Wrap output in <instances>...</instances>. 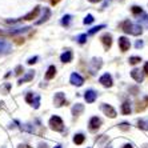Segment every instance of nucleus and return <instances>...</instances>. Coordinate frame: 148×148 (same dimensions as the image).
<instances>
[{
	"mask_svg": "<svg viewBox=\"0 0 148 148\" xmlns=\"http://www.w3.org/2000/svg\"><path fill=\"white\" fill-rule=\"evenodd\" d=\"M93 20H95V19H93L92 15H87V16L84 17V20H83V23H84V24H92Z\"/></svg>",
	"mask_w": 148,
	"mask_h": 148,
	"instance_id": "obj_27",
	"label": "nucleus"
},
{
	"mask_svg": "<svg viewBox=\"0 0 148 148\" xmlns=\"http://www.w3.org/2000/svg\"><path fill=\"white\" fill-rule=\"evenodd\" d=\"M138 127L141 130H148V121L145 120H139L138 121Z\"/></svg>",
	"mask_w": 148,
	"mask_h": 148,
	"instance_id": "obj_28",
	"label": "nucleus"
},
{
	"mask_svg": "<svg viewBox=\"0 0 148 148\" xmlns=\"http://www.w3.org/2000/svg\"><path fill=\"white\" fill-rule=\"evenodd\" d=\"M86 40H87V35H86V34L80 35L79 38H77V41H79L80 44H84V43H86Z\"/></svg>",
	"mask_w": 148,
	"mask_h": 148,
	"instance_id": "obj_32",
	"label": "nucleus"
},
{
	"mask_svg": "<svg viewBox=\"0 0 148 148\" xmlns=\"http://www.w3.org/2000/svg\"><path fill=\"white\" fill-rule=\"evenodd\" d=\"M32 106H34V108L35 110H38L39 107H40V96L39 95H35V99L32 100Z\"/></svg>",
	"mask_w": 148,
	"mask_h": 148,
	"instance_id": "obj_24",
	"label": "nucleus"
},
{
	"mask_svg": "<svg viewBox=\"0 0 148 148\" xmlns=\"http://www.w3.org/2000/svg\"><path fill=\"white\" fill-rule=\"evenodd\" d=\"M139 62H141V58H139V56H132V58H130V64H138Z\"/></svg>",
	"mask_w": 148,
	"mask_h": 148,
	"instance_id": "obj_29",
	"label": "nucleus"
},
{
	"mask_svg": "<svg viewBox=\"0 0 148 148\" xmlns=\"http://www.w3.org/2000/svg\"><path fill=\"white\" fill-rule=\"evenodd\" d=\"M84 140H86V136H84L83 134H76L75 136H73V143H75V144H77V145L83 144V143H84Z\"/></svg>",
	"mask_w": 148,
	"mask_h": 148,
	"instance_id": "obj_20",
	"label": "nucleus"
},
{
	"mask_svg": "<svg viewBox=\"0 0 148 148\" xmlns=\"http://www.w3.org/2000/svg\"><path fill=\"white\" fill-rule=\"evenodd\" d=\"M100 108H101V111H103L107 116H110L111 119H115V117H116V111L114 110V107H111L110 104H101Z\"/></svg>",
	"mask_w": 148,
	"mask_h": 148,
	"instance_id": "obj_5",
	"label": "nucleus"
},
{
	"mask_svg": "<svg viewBox=\"0 0 148 148\" xmlns=\"http://www.w3.org/2000/svg\"><path fill=\"white\" fill-rule=\"evenodd\" d=\"M135 47H136V48H143V47H144V43H143V40H138L136 41V44H135Z\"/></svg>",
	"mask_w": 148,
	"mask_h": 148,
	"instance_id": "obj_35",
	"label": "nucleus"
},
{
	"mask_svg": "<svg viewBox=\"0 0 148 148\" xmlns=\"http://www.w3.org/2000/svg\"><path fill=\"white\" fill-rule=\"evenodd\" d=\"M60 60H62L63 63H69L72 60V52L69 51V49H67L66 52H63L62 56H60Z\"/></svg>",
	"mask_w": 148,
	"mask_h": 148,
	"instance_id": "obj_15",
	"label": "nucleus"
},
{
	"mask_svg": "<svg viewBox=\"0 0 148 148\" xmlns=\"http://www.w3.org/2000/svg\"><path fill=\"white\" fill-rule=\"evenodd\" d=\"M38 56H34V58H31V59H28V64H29V66H32V64H35V63L38 62Z\"/></svg>",
	"mask_w": 148,
	"mask_h": 148,
	"instance_id": "obj_34",
	"label": "nucleus"
},
{
	"mask_svg": "<svg viewBox=\"0 0 148 148\" xmlns=\"http://www.w3.org/2000/svg\"><path fill=\"white\" fill-rule=\"evenodd\" d=\"M99 82L103 84L104 87H112V76L110 73H104L103 76H100Z\"/></svg>",
	"mask_w": 148,
	"mask_h": 148,
	"instance_id": "obj_14",
	"label": "nucleus"
},
{
	"mask_svg": "<svg viewBox=\"0 0 148 148\" xmlns=\"http://www.w3.org/2000/svg\"><path fill=\"white\" fill-rule=\"evenodd\" d=\"M49 16H51V11H49V8H44V14H43V16H41L40 20L36 21V24H41V23H44V21H47L49 19Z\"/></svg>",
	"mask_w": 148,
	"mask_h": 148,
	"instance_id": "obj_17",
	"label": "nucleus"
},
{
	"mask_svg": "<svg viewBox=\"0 0 148 148\" xmlns=\"http://www.w3.org/2000/svg\"><path fill=\"white\" fill-rule=\"evenodd\" d=\"M11 49V47L7 44V43H4V41H0V53H8Z\"/></svg>",
	"mask_w": 148,
	"mask_h": 148,
	"instance_id": "obj_22",
	"label": "nucleus"
},
{
	"mask_svg": "<svg viewBox=\"0 0 148 148\" xmlns=\"http://www.w3.org/2000/svg\"><path fill=\"white\" fill-rule=\"evenodd\" d=\"M49 127L56 132H62L64 130V123L59 116H52L49 119Z\"/></svg>",
	"mask_w": 148,
	"mask_h": 148,
	"instance_id": "obj_2",
	"label": "nucleus"
},
{
	"mask_svg": "<svg viewBox=\"0 0 148 148\" xmlns=\"http://www.w3.org/2000/svg\"><path fill=\"white\" fill-rule=\"evenodd\" d=\"M131 76H132V79H134L135 82H138V83H141L143 80H144L143 71H140V69H138V68L132 69V71H131Z\"/></svg>",
	"mask_w": 148,
	"mask_h": 148,
	"instance_id": "obj_10",
	"label": "nucleus"
},
{
	"mask_svg": "<svg viewBox=\"0 0 148 148\" xmlns=\"http://www.w3.org/2000/svg\"><path fill=\"white\" fill-rule=\"evenodd\" d=\"M59 1H60V0H51V4H52V5H56Z\"/></svg>",
	"mask_w": 148,
	"mask_h": 148,
	"instance_id": "obj_38",
	"label": "nucleus"
},
{
	"mask_svg": "<svg viewBox=\"0 0 148 148\" xmlns=\"http://www.w3.org/2000/svg\"><path fill=\"white\" fill-rule=\"evenodd\" d=\"M32 100H34V93H32V92H28V93H27V96H25V101L31 104V103H32Z\"/></svg>",
	"mask_w": 148,
	"mask_h": 148,
	"instance_id": "obj_33",
	"label": "nucleus"
},
{
	"mask_svg": "<svg viewBox=\"0 0 148 148\" xmlns=\"http://www.w3.org/2000/svg\"><path fill=\"white\" fill-rule=\"evenodd\" d=\"M121 29H123L125 34H131V35H135V36L141 35V32H143V28H141V25L132 24L130 20L123 21V24H121Z\"/></svg>",
	"mask_w": 148,
	"mask_h": 148,
	"instance_id": "obj_1",
	"label": "nucleus"
},
{
	"mask_svg": "<svg viewBox=\"0 0 148 148\" xmlns=\"http://www.w3.org/2000/svg\"><path fill=\"white\" fill-rule=\"evenodd\" d=\"M84 111V106L83 104H80V103H77V104H75L72 107V115L73 116H77V115H80Z\"/></svg>",
	"mask_w": 148,
	"mask_h": 148,
	"instance_id": "obj_18",
	"label": "nucleus"
},
{
	"mask_svg": "<svg viewBox=\"0 0 148 148\" xmlns=\"http://www.w3.org/2000/svg\"><path fill=\"white\" fill-rule=\"evenodd\" d=\"M71 19H72V16L71 15H64L62 19V25L63 27H68L69 23H71Z\"/></svg>",
	"mask_w": 148,
	"mask_h": 148,
	"instance_id": "obj_23",
	"label": "nucleus"
},
{
	"mask_svg": "<svg viewBox=\"0 0 148 148\" xmlns=\"http://www.w3.org/2000/svg\"><path fill=\"white\" fill-rule=\"evenodd\" d=\"M29 28L25 27V28H19V29H11V31H3V29H0V38H11V36H15L17 34H21V32H25L28 31Z\"/></svg>",
	"mask_w": 148,
	"mask_h": 148,
	"instance_id": "obj_3",
	"label": "nucleus"
},
{
	"mask_svg": "<svg viewBox=\"0 0 148 148\" xmlns=\"http://www.w3.org/2000/svg\"><path fill=\"white\" fill-rule=\"evenodd\" d=\"M101 59H97V58H93L92 59V62H91V67H90V71L91 73H96L97 72V69H100V67H101Z\"/></svg>",
	"mask_w": 148,
	"mask_h": 148,
	"instance_id": "obj_7",
	"label": "nucleus"
},
{
	"mask_svg": "<svg viewBox=\"0 0 148 148\" xmlns=\"http://www.w3.org/2000/svg\"><path fill=\"white\" fill-rule=\"evenodd\" d=\"M34 75H35L34 71H28V72L25 73L24 77L19 80V84H23V83H27V82H29V80H32L34 79Z\"/></svg>",
	"mask_w": 148,
	"mask_h": 148,
	"instance_id": "obj_21",
	"label": "nucleus"
},
{
	"mask_svg": "<svg viewBox=\"0 0 148 148\" xmlns=\"http://www.w3.org/2000/svg\"><path fill=\"white\" fill-rule=\"evenodd\" d=\"M132 14L134 15H141L143 14V10H141V7H139V5H134V7L131 8Z\"/></svg>",
	"mask_w": 148,
	"mask_h": 148,
	"instance_id": "obj_26",
	"label": "nucleus"
},
{
	"mask_svg": "<svg viewBox=\"0 0 148 148\" xmlns=\"http://www.w3.org/2000/svg\"><path fill=\"white\" fill-rule=\"evenodd\" d=\"M141 148H148V144H145V145H143Z\"/></svg>",
	"mask_w": 148,
	"mask_h": 148,
	"instance_id": "obj_42",
	"label": "nucleus"
},
{
	"mask_svg": "<svg viewBox=\"0 0 148 148\" xmlns=\"http://www.w3.org/2000/svg\"><path fill=\"white\" fill-rule=\"evenodd\" d=\"M143 72L148 75V63H145V64H144V69H143Z\"/></svg>",
	"mask_w": 148,
	"mask_h": 148,
	"instance_id": "obj_37",
	"label": "nucleus"
},
{
	"mask_svg": "<svg viewBox=\"0 0 148 148\" xmlns=\"http://www.w3.org/2000/svg\"><path fill=\"white\" fill-rule=\"evenodd\" d=\"M103 28H106V25H104V24H100V25H97V27L91 28L90 31H88V35H93V34H96V32H99L100 29H103Z\"/></svg>",
	"mask_w": 148,
	"mask_h": 148,
	"instance_id": "obj_25",
	"label": "nucleus"
},
{
	"mask_svg": "<svg viewBox=\"0 0 148 148\" xmlns=\"http://www.w3.org/2000/svg\"><path fill=\"white\" fill-rule=\"evenodd\" d=\"M19 148H28L27 145H19Z\"/></svg>",
	"mask_w": 148,
	"mask_h": 148,
	"instance_id": "obj_41",
	"label": "nucleus"
},
{
	"mask_svg": "<svg viewBox=\"0 0 148 148\" xmlns=\"http://www.w3.org/2000/svg\"><path fill=\"white\" fill-rule=\"evenodd\" d=\"M119 128H120L121 131H128V130H130V124L128 123H120L119 124Z\"/></svg>",
	"mask_w": 148,
	"mask_h": 148,
	"instance_id": "obj_31",
	"label": "nucleus"
},
{
	"mask_svg": "<svg viewBox=\"0 0 148 148\" xmlns=\"http://www.w3.org/2000/svg\"><path fill=\"white\" fill-rule=\"evenodd\" d=\"M96 97H97V93L93 90H88L84 92V99H86L87 103H93L96 100Z\"/></svg>",
	"mask_w": 148,
	"mask_h": 148,
	"instance_id": "obj_12",
	"label": "nucleus"
},
{
	"mask_svg": "<svg viewBox=\"0 0 148 148\" xmlns=\"http://www.w3.org/2000/svg\"><path fill=\"white\" fill-rule=\"evenodd\" d=\"M107 148H111V147H107Z\"/></svg>",
	"mask_w": 148,
	"mask_h": 148,
	"instance_id": "obj_44",
	"label": "nucleus"
},
{
	"mask_svg": "<svg viewBox=\"0 0 148 148\" xmlns=\"http://www.w3.org/2000/svg\"><path fill=\"white\" fill-rule=\"evenodd\" d=\"M56 75V67L55 66H49L48 69H47V73H45V79L47 80H51L53 79Z\"/></svg>",
	"mask_w": 148,
	"mask_h": 148,
	"instance_id": "obj_16",
	"label": "nucleus"
},
{
	"mask_svg": "<svg viewBox=\"0 0 148 148\" xmlns=\"http://www.w3.org/2000/svg\"><path fill=\"white\" fill-rule=\"evenodd\" d=\"M139 23H143V24L148 25V15L141 14V19H139Z\"/></svg>",
	"mask_w": 148,
	"mask_h": 148,
	"instance_id": "obj_30",
	"label": "nucleus"
},
{
	"mask_svg": "<svg viewBox=\"0 0 148 148\" xmlns=\"http://www.w3.org/2000/svg\"><path fill=\"white\" fill-rule=\"evenodd\" d=\"M69 82H71V84H73V86H83V83H84V79H83L82 76L79 75V73L73 72L72 75H71V77H69Z\"/></svg>",
	"mask_w": 148,
	"mask_h": 148,
	"instance_id": "obj_6",
	"label": "nucleus"
},
{
	"mask_svg": "<svg viewBox=\"0 0 148 148\" xmlns=\"http://www.w3.org/2000/svg\"><path fill=\"white\" fill-rule=\"evenodd\" d=\"M53 103H55V107H62V106H67V104H68V101L66 100L64 93H63V92H58V93H55Z\"/></svg>",
	"mask_w": 148,
	"mask_h": 148,
	"instance_id": "obj_4",
	"label": "nucleus"
},
{
	"mask_svg": "<svg viewBox=\"0 0 148 148\" xmlns=\"http://www.w3.org/2000/svg\"><path fill=\"white\" fill-rule=\"evenodd\" d=\"M39 12H40V7H39V5H36V7H35L34 10H32L31 12H29V14H27L25 16L21 17V20H25V21H28V20H34L35 17H36V16L39 15Z\"/></svg>",
	"mask_w": 148,
	"mask_h": 148,
	"instance_id": "obj_8",
	"label": "nucleus"
},
{
	"mask_svg": "<svg viewBox=\"0 0 148 148\" xmlns=\"http://www.w3.org/2000/svg\"><path fill=\"white\" fill-rule=\"evenodd\" d=\"M55 148H62V145H56V147Z\"/></svg>",
	"mask_w": 148,
	"mask_h": 148,
	"instance_id": "obj_43",
	"label": "nucleus"
},
{
	"mask_svg": "<svg viewBox=\"0 0 148 148\" xmlns=\"http://www.w3.org/2000/svg\"><path fill=\"white\" fill-rule=\"evenodd\" d=\"M21 72H23V67H21V66H17L16 69H15V75H20Z\"/></svg>",
	"mask_w": 148,
	"mask_h": 148,
	"instance_id": "obj_36",
	"label": "nucleus"
},
{
	"mask_svg": "<svg viewBox=\"0 0 148 148\" xmlns=\"http://www.w3.org/2000/svg\"><path fill=\"white\" fill-rule=\"evenodd\" d=\"M121 114L123 115L131 114V104H130V101H124V103L121 104Z\"/></svg>",
	"mask_w": 148,
	"mask_h": 148,
	"instance_id": "obj_19",
	"label": "nucleus"
},
{
	"mask_svg": "<svg viewBox=\"0 0 148 148\" xmlns=\"http://www.w3.org/2000/svg\"><path fill=\"white\" fill-rule=\"evenodd\" d=\"M123 148H134V147H132V144H125Z\"/></svg>",
	"mask_w": 148,
	"mask_h": 148,
	"instance_id": "obj_39",
	"label": "nucleus"
},
{
	"mask_svg": "<svg viewBox=\"0 0 148 148\" xmlns=\"http://www.w3.org/2000/svg\"><path fill=\"white\" fill-rule=\"evenodd\" d=\"M100 40H101V43L104 44V48L106 49H110L111 45H112V36H111L110 34H104L101 38H100Z\"/></svg>",
	"mask_w": 148,
	"mask_h": 148,
	"instance_id": "obj_13",
	"label": "nucleus"
},
{
	"mask_svg": "<svg viewBox=\"0 0 148 148\" xmlns=\"http://www.w3.org/2000/svg\"><path fill=\"white\" fill-rule=\"evenodd\" d=\"M90 130L91 131H96V130H99L100 125H101V120H100L97 116H93L91 117V120H90Z\"/></svg>",
	"mask_w": 148,
	"mask_h": 148,
	"instance_id": "obj_11",
	"label": "nucleus"
},
{
	"mask_svg": "<svg viewBox=\"0 0 148 148\" xmlns=\"http://www.w3.org/2000/svg\"><path fill=\"white\" fill-rule=\"evenodd\" d=\"M119 47H120V49L123 52H125V51H128V49H130L131 43H130V40H128L125 36H121V38H119Z\"/></svg>",
	"mask_w": 148,
	"mask_h": 148,
	"instance_id": "obj_9",
	"label": "nucleus"
},
{
	"mask_svg": "<svg viewBox=\"0 0 148 148\" xmlns=\"http://www.w3.org/2000/svg\"><path fill=\"white\" fill-rule=\"evenodd\" d=\"M88 1H91V3H97V1H100V0H88Z\"/></svg>",
	"mask_w": 148,
	"mask_h": 148,
	"instance_id": "obj_40",
	"label": "nucleus"
}]
</instances>
